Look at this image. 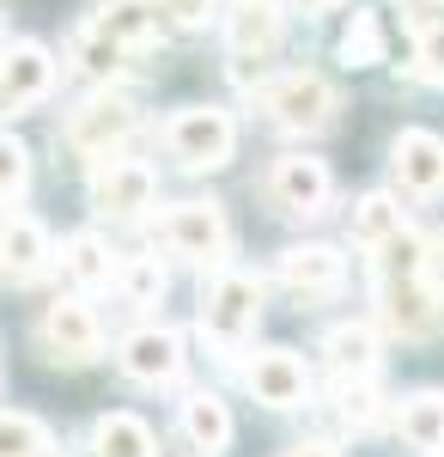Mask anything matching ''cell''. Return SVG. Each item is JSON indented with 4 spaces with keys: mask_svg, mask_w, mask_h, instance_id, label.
<instances>
[{
    "mask_svg": "<svg viewBox=\"0 0 444 457\" xmlns=\"http://www.w3.org/2000/svg\"><path fill=\"white\" fill-rule=\"evenodd\" d=\"M377 250H383V287H377V299H383V323H390L396 336H432L444 312H439L432 281L420 275V238L402 226L396 238H383Z\"/></svg>",
    "mask_w": 444,
    "mask_h": 457,
    "instance_id": "cell-1",
    "label": "cell"
},
{
    "mask_svg": "<svg viewBox=\"0 0 444 457\" xmlns=\"http://www.w3.org/2000/svg\"><path fill=\"white\" fill-rule=\"evenodd\" d=\"M256 104L268 110L286 135H317V129H329V122H335L341 92H335L323 73L292 68V73H280V79H268V86H256Z\"/></svg>",
    "mask_w": 444,
    "mask_h": 457,
    "instance_id": "cell-2",
    "label": "cell"
},
{
    "mask_svg": "<svg viewBox=\"0 0 444 457\" xmlns=\"http://www.w3.org/2000/svg\"><path fill=\"white\" fill-rule=\"evenodd\" d=\"M232 146H238V129H232L226 110H213V104H189L165 122V153L183 171H219L232 159Z\"/></svg>",
    "mask_w": 444,
    "mask_h": 457,
    "instance_id": "cell-3",
    "label": "cell"
},
{
    "mask_svg": "<svg viewBox=\"0 0 444 457\" xmlns=\"http://www.w3.org/2000/svg\"><path fill=\"white\" fill-rule=\"evenodd\" d=\"M256 317H262V281L256 275H243V269H219V281L207 287L201 299V329L207 342L219 353H232L256 329Z\"/></svg>",
    "mask_w": 444,
    "mask_h": 457,
    "instance_id": "cell-4",
    "label": "cell"
},
{
    "mask_svg": "<svg viewBox=\"0 0 444 457\" xmlns=\"http://www.w3.org/2000/svg\"><path fill=\"white\" fill-rule=\"evenodd\" d=\"M159 245L171 256H189V262H226L232 250V226L213 202H183L159 220Z\"/></svg>",
    "mask_w": 444,
    "mask_h": 457,
    "instance_id": "cell-5",
    "label": "cell"
},
{
    "mask_svg": "<svg viewBox=\"0 0 444 457\" xmlns=\"http://www.w3.org/2000/svg\"><path fill=\"white\" fill-rule=\"evenodd\" d=\"M37 336H43V353H49L55 366H92L98 348H103L98 317H92L86 299H55V305L43 312V323H37Z\"/></svg>",
    "mask_w": 444,
    "mask_h": 457,
    "instance_id": "cell-6",
    "label": "cell"
},
{
    "mask_svg": "<svg viewBox=\"0 0 444 457\" xmlns=\"http://www.w3.org/2000/svg\"><path fill=\"white\" fill-rule=\"evenodd\" d=\"M152 189H159L152 165H140V159H110V153H103V165L92 171V208L110 213V220H135V213L152 208Z\"/></svg>",
    "mask_w": 444,
    "mask_h": 457,
    "instance_id": "cell-7",
    "label": "cell"
},
{
    "mask_svg": "<svg viewBox=\"0 0 444 457\" xmlns=\"http://www.w3.org/2000/svg\"><path fill=\"white\" fill-rule=\"evenodd\" d=\"M55 92V62H49V49L43 43H12V49H0V104L12 110H37L43 98Z\"/></svg>",
    "mask_w": 444,
    "mask_h": 457,
    "instance_id": "cell-8",
    "label": "cell"
},
{
    "mask_svg": "<svg viewBox=\"0 0 444 457\" xmlns=\"http://www.w3.org/2000/svg\"><path fill=\"white\" fill-rule=\"evenodd\" d=\"M329 195H335V183H329V165H323V159L292 153V159H280L268 171V202L280 213H323Z\"/></svg>",
    "mask_w": 444,
    "mask_h": 457,
    "instance_id": "cell-9",
    "label": "cell"
},
{
    "mask_svg": "<svg viewBox=\"0 0 444 457\" xmlns=\"http://www.w3.org/2000/svg\"><path fill=\"white\" fill-rule=\"evenodd\" d=\"M243 385L256 403H268V409H299L310 396V372L299 366V353L286 348H262L250 366H243Z\"/></svg>",
    "mask_w": 444,
    "mask_h": 457,
    "instance_id": "cell-10",
    "label": "cell"
},
{
    "mask_svg": "<svg viewBox=\"0 0 444 457\" xmlns=\"http://www.w3.org/2000/svg\"><path fill=\"white\" fill-rule=\"evenodd\" d=\"M280 31H286L280 0H232L226 6V43L238 62H268L280 49Z\"/></svg>",
    "mask_w": 444,
    "mask_h": 457,
    "instance_id": "cell-11",
    "label": "cell"
},
{
    "mask_svg": "<svg viewBox=\"0 0 444 457\" xmlns=\"http://www.w3.org/2000/svg\"><path fill=\"white\" fill-rule=\"evenodd\" d=\"M280 287L299 299H335L347 287V262L329 245H292L280 250Z\"/></svg>",
    "mask_w": 444,
    "mask_h": 457,
    "instance_id": "cell-12",
    "label": "cell"
},
{
    "mask_svg": "<svg viewBox=\"0 0 444 457\" xmlns=\"http://www.w3.org/2000/svg\"><path fill=\"white\" fill-rule=\"evenodd\" d=\"M128 129H135V104L110 92V98H92L86 110H73L68 146H73V153H86V159H103L116 141H128Z\"/></svg>",
    "mask_w": 444,
    "mask_h": 457,
    "instance_id": "cell-13",
    "label": "cell"
},
{
    "mask_svg": "<svg viewBox=\"0 0 444 457\" xmlns=\"http://www.w3.org/2000/svg\"><path fill=\"white\" fill-rule=\"evenodd\" d=\"M116 360H122V372H128L135 385H171L177 366H183V342H177L171 329L152 323V329H135Z\"/></svg>",
    "mask_w": 444,
    "mask_h": 457,
    "instance_id": "cell-14",
    "label": "cell"
},
{
    "mask_svg": "<svg viewBox=\"0 0 444 457\" xmlns=\"http://www.w3.org/2000/svg\"><path fill=\"white\" fill-rule=\"evenodd\" d=\"M0 269L6 281H37L49 269V232L31 213H0Z\"/></svg>",
    "mask_w": 444,
    "mask_h": 457,
    "instance_id": "cell-15",
    "label": "cell"
},
{
    "mask_svg": "<svg viewBox=\"0 0 444 457\" xmlns=\"http://www.w3.org/2000/svg\"><path fill=\"white\" fill-rule=\"evenodd\" d=\"M396 177H402V189H414V195H439L444 189V141L426 135V129L396 135Z\"/></svg>",
    "mask_w": 444,
    "mask_h": 457,
    "instance_id": "cell-16",
    "label": "cell"
},
{
    "mask_svg": "<svg viewBox=\"0 0 444 457\" xmlns=\"http://www.w3.org/2000/svg\"><path fill=\"white\" fill-rule=\"evenodd\" d=\"M92 31L110 37L122 55H140V49L159 43V12H152L146 0H116V6H103L98 19H92Z\"/></svg>",
    "mask_w": 444,
    "mask_h": 457,
    "instance_id": "cell-17",
    "label": "cell"
},
{
    "mask_svg": "<svg viewBox=\"0 0 444 457\" xmlns=\"http://www.w3.org/2000/svg\"><path fill=\"white\" fill-rule=\"evenodd\" d=\"M183 439H189L195 457H219L232 445V415H226V403L207 396V390H195V396L183 403Z\"/></svg>",
    "mask_w": 444,
    "mask_h": 457,
    "instance_id": "cell-18",
    "label": "cell"
},
{
    "mask_svg": "<svg viewBox=\"0 0 444 457\" xmlns=\"http://www.w3.org/2000/svg\"><path fill=\"white\" fill-rule=\"evenodd\" d=\"M323 353H329L335 378H372L377 336L366 329V323H341V329H329V336H323Z\"/></svg>",
    "mask_w": 444,
    "mask_h": 457,
    "instance_id": "cell-19",
    "label": "cell"
},
{
    "mask_svg": "<svg viewBox=\"0 0 444 457\" xmlns=\"http://www.w3.org/2000/svg\"><path fill=\"white\" fill-rule=\"evenodd\" d=\"M396 427H402V439H408L414 452H444V396L439 390L408 396L402 415H396Z\"/></svg>",
    "mask_w": 444,
    "mask_h": 457,
    "instance_id": "cell-20",
    "label": "cell"
},
{
    "mask_svg": "<svg viewBox=\"0 0 444 457\" xmlns=\"http://www.w3.org/2000/svg\"><path fill=\"white\" fill-rule=\"evenodd\" d=\"M92 457H152V433L140 415H103L92 433Z\"/></svg>",
    "mask_w": 444,
    "mask_h": 457,
    "instance_id": "cell-21",
    "label": "cell"
},
{
    "mask_svg": "<svg viewBox=\"0 0 444 457\" xmlns=\"http://www.w3.org/2000/svg\"><path fill=\"white\" fill-rule=\"evenodd\" d=\"M62 262H68V275L79 287H110L116 281V262H110V245L92 238V232H73L68 250H62Z\"/></svg>",
    "mask_w": 444,
    "mask_h": 457,
    "instance_id": "cell-22",
    "label": "cell"
},
{
    "mask_svg": "<svg viewBox=\"0 0 444 457\" xmlns=\"http://www.w3.org/2000/svg\"><path fill=\"white\" fill-rule=\"evenodd\" d=\"M55 439L37 415H19V409H0V457H49Z\"/></svg>",
    "mask_w": 444,
    "mask_h": 457,
    "instance_id": "cell-23",
    "label": "cell"
},
{
    "mask_svg": "<svg viewBox=\"0 0 444 457\" xmlns=\"http://www.w3.org/2000/svg\"><path fill=\"white\" fill-rule=\"evenodd\" d=\"M402 232V208L390 202V195H366L359 208H353V245L377 250L383 238H396Z\"/></svg>",
    "mask_w": 444,
    "mask_h": 457,
    "instance_id": "cell-24",
    "label": "cell"
},
{
    "mask_svg": "<svg viewBox=\"0 0 444 457\" xmlns=\"http://www.w3.org/2000/svg\"><path fill=\"white\" fill-rule=\"evenodd\" d=\"M341 62L347 68H377L383 62V19L377 12H353V25L341 37Z\"/></svg>",
    "mask_w": 444,
    "mask_h": 457,
    "instance_id": "cell-25",
    "label": "cell"
},
{
    "mask_svg": "<svg viewBox=\"0 0 444 457\" xmlns=\"http://www.w3.org/2000/svg\"><path fill=\"white\" fill-rule=\"evenodd\" d=\"M73 68L86 73V79H110V73L122 68V49L86 25V31H73Z\"/></svg>",
    "mask_w": 444,
    "mask_h": 457,
    "instance_id": "cell-26",
    "label": "cell"
},
{
    "mask_svg": "<svg viewBox=\"0 0 444 457\" xmlns=\"http://www.w3.org/2000/svg\"><path fill=\"white\" fill-rule=\"evenodd\" d=\"M116 281H122V293H128V305H159L165 299V269L152 262V256H135L128 269H116Z\"/></svg>",
    "mask_w": 444,
    "mask_h": 457,
    "instance_id": "cell-27",
    "label": "cell"
},
{
    "mask_svg": "<svg viewBox=\"0 0 444 457\" xmlns=\"http://www.w3.org/2000/svg\"><path fill=\"white\" fill-rule=\"evenodd\" d=\"M25 177H31V159H25V146L12 141V135H0V208L25 195Z\"/></svg>",
    "mask_w": 444,
    "mask_h": 457,
    "instance_id": "cell-28",
    "label": "cell"
},
{
    "mask_svg": "<svg viewBox=\"0 0 444 457\" xmlns=\"http://www.w3.org/2000/svg\"><path fill=\"white\" fill-rule=\"evenodd\" d=\"M414 68H420V79H439L444 86V25H426V31H420Z\"/></svg>",
    "mask_w": 444,
    "mask_h": 457,
    "instance_id": "cell-29",
    "label": "cell"
},
{
    "mask_svg": "<svg viewBox=\"0 0 444 457\" xmlns=\"http://www.w3.org/2000/svg\"><path fill=\"white\" fill-rule=\"evenodd\" d=\"M213 6H219V0H159V12L171 19L177 31H195V25H207V19H213Z\"/></svg>",
    "mask_w": 444,
    "mask_h": 457,
    "instance_id": "cell-30",
    "label": "cell"
},
{
    "mask_svg": "<svg viewBox=\"0 0 444 457\" xmlns=\"http://www.w3.org/2000/svg\"><path fill=\"white\" fill-rule=\"evenodd\" d=\"M420 275L432 281V293L444 299V232L432 238V245H420Z\"/></svg>",
    "mask_w": 444,
    "mask_h": 457,
    "instance_id": "cell-31",
    "label": "cell"
},
{
    "mask_svg": "<svg viewBox=\"0 0 444 457\" xmlns=\"http://www.w3.org/2000/svg\"><path fill=\"white\" fill-rule=\"evenodd\" d=\"M286 457H335V452H329L323 439H310V445H292V452H286Z\"/></svg>",
    "mask_w": 444,
    "mask_h": 457,
    "instance_id": "cell-32",
    "label": "cell"
}]
</instances>
